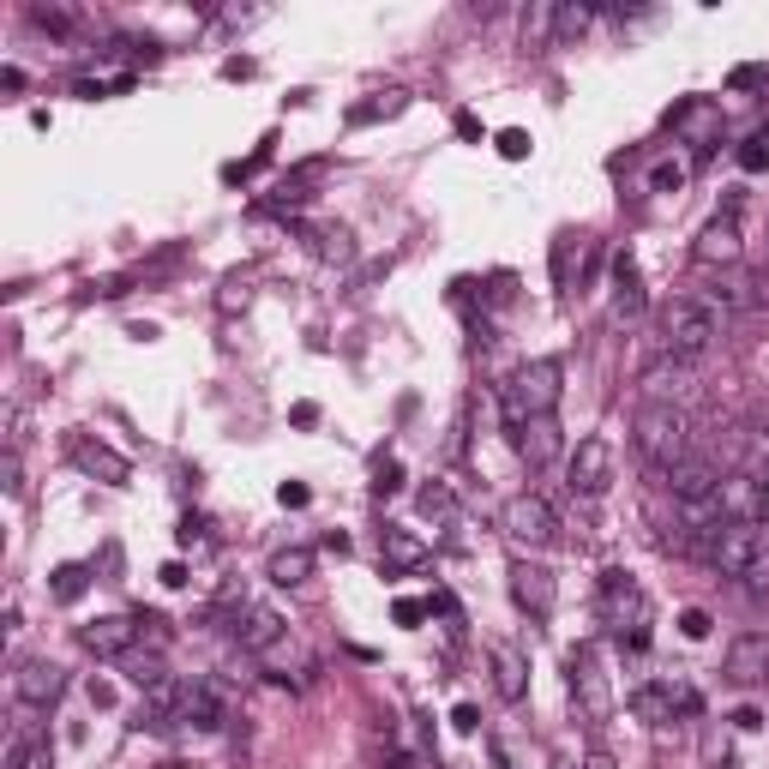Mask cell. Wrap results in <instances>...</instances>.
I'll return each instance as SVG.
<instances>
[{"instance_id": "6da1fadb", "label": "cell", "mask_w": 769, "mask_h": 769, "mask_svg": "<svg viewBox=\"0 0 769 769\" xmlns=\"http://www.w3.org/2000/svg\"><path fill=\"white\" fill-rule=\"evenodd\" d=\"M722 325H727V319L715 313L703 294H679L668 313H661V355L679 361V367H698L703 355L722 343Z\"/></svg>"}, {"instance_id": "7a4b0ae2", "label": "cell", "mask_w": 769, "mask_h": 769, "mask_svg": "<svg viewBox=\"0 0 769 769\" xmlns=\"http://www.w3.org/2000/svg\"><path fill=\"white\" fill-rule=\"evenodd\" d=\"M632 445H637V464L649 476H668L679 457H691V421L679 403H644L632 421Z\"/></svg>"}, {"instance_id": "3957f363", "label": "cell", "mask_w": 769, "mask_h": 769, "mask_svg": "<svg viewBox=\"0 0 769 769\" xmlns=\"http://www.w3.org/2000/svg\"><path fill=\"white\" fill-rule=\"evenodd\" d=\"M595 613H601V625H608L613 637H625L632 649H644L649 644V595H644V583H637L625 566H608L601 571V583H595Z\"/></svg>"}, {"instance_id": "277c9868", "label": "cell", "mask_w": 769, "mask_h": 769, "mask_svg": "<svg viewBox=\"0 0 769 769\" xmlns=\"http://www.w3.org/2000/svg\"><path fill=\"white\" fill-rule=\"evenodd\" d=\"M764 547L769 542L758 535V523H710V530L691 535V554H698L703 566H715L722 577H746L751 566H758Z\"/></svg>"}, {"instance_id": "5b68a950", "label": "cell", "mask_w": 769, "mask_h": 769, "mask_svg": "<svg viewBox=\"0 0 769 769\" xmlns=\"http://www.w3.org/2000/svg\"><path fill=\"white\" fill-rule=\"evenodd\" d=\"M566 686H571V703L589 727L613 722V679H608V661H601L595 644H577L566 656Z\"/></svg>"}, {"instance_id": "8992f818", "label": "cell", "mask_w": 769, "mask_h": 769, "mask_svg": "<svg viewBox=\"0 0 769 769\" xmlns=\"http://www.w3.org/2000/svg\"><path fill=\"white\" fill-rule=\"evenodd\" d=\"M499 530H505L511 547H530V554H542V547L559 542V517L542 493H511L505 505H499Z\"/></svg>"}, {"instance_id": "52a82bcc", "label": "cell", "mask_w": 769, "mask_h": 769, "mask_svg": "<svg viewBox=\"0 0 769 769\" xmlns=\"http://www.w3.org/2000/svg\"><path fill=\"white\" fill-rule=\"evenodd\" d=\"M559 391H566V367H559L554 355H542V361H523L517 374L505 379V391H499V397L523 403V415H554Z\"/></svg>"}, {"instance_id": "ba28073f", "label": "cell", "mask_w": 769, "mask_h": 769, "mask_svg": "<svg viewBox=\"0 0 769 769\" xmlns=\"http://www.w3.org/2000/svg\"><path fill=\"white\" fill-rule=\"evenodd\" d=\"M566 481H571V493H583V499L608 493V481H613V445L601 439V433L577 439V452H571V464H566Z\"/></svg>"}, {"instance_id": "9c48e42d", "label": "cell", "mask_w": 769, "mask_h": 769, "mask_svg": "<svg viewBox=\"0 0 769 769\" xmlns=\"http://www.w3.org/2000/svg\"><path fill=\"white\" fill-rule=\"evenodd\" d=\"M229 722L223 698H216V686H204V679H187L181 686V703H175V722L169 727H192V734H216V727Z\"/></svg>"}, {"instance_id": "30bf717a", "label": "cell", "mask_w": 769, "mask_h": 769, "mask_svg": "<svg viewBox=\"0 0 769 769\" xmlns=\"http://www.w3.org/2000/svg\"><path fill=\"white\" fill-rule=\"evenodd\" d=\"M12 691H19V703H31V710H48V703L67 691V668L48 656H31L19 673H12Z\"/></svg>"}, {"instance_id": "8fae6325", "label": "cell", "mask_w": 769, "mask_h": 769, "mask_svg": "<svg viewBox=\"0 0 769 769\" xmlns=\"http://www.w3.org/2000/svg\"><path fill=\"white\" fill-rule=\"evenodd\" d=\"M673 710H698V691L673 686V679H649L632 691V715L637 722H673Z\"/></svg>"}, {"instance_id": "7c38bea8", "label": "cell", "mask_w": 769, "mask_h": 769, "mask_svg": "<svg viewBox=\"0 0 769 769\" xmlns=\"http://www.w3.org/2000/svg\"><path fill=\"white\" fill-rule=\"evenodd\" d=\"M691 259H698L703 271H722V265H739V223H734V211H722L715 223H703V235L691 241Z\"/></svg>"}, {"instance_id": "4fadbf2b", "label": "cell", "mask_w": 769, "mask_h": 769, "mask_svg": "<svg viewBox=\"0 0 769 769\" xmlns=\"http://www.w3.org/2000/svg\"><path fill=\"white\" fill-rule=\"evenodd\" d=\"M727 679L734 686H764L769 679V632H739L734 644H727Z\"/></svg>"}, {"instance_id": "5bb4252c", "label": "cell", "mask_w": 769, "mask_h": 769, "mask_svg": "<svg viewBox=\"0 0 769 769\" xmlns=\"http://www.w3.org/2000/svg\"><path fill=\"white\" fill-rule=\"evenodd\" d=\"M67 457L85 469V476H97V481H109V487H126V476H133V469H126V457L109 452L102 439H91V433H73V439H67Z\"/></svg>"}, {"instance_id": "9a60e30c", "label": "cell", "mask_w": 769, "mask_h": 769, "mask_svg": "<svg viewBox=\"0 0 769 769\" xmlns=\"http://www.w3.org/2000/svg\"><path fill=\"white\" fill-rule=\"evenodd\" d=\"M511 595H517V608H523V613L547 620V613H554V601H559L554 571H547V566H530V559H517V566H511Z\"/></svg>"}, {"instance_id": "2e32d148", "label": "cell", "mask_w": 769, "mask_h": 769, "mask_svg": "<svg viewBox=\"0 0 769 769\" xmlns=\"http://www.w3.org/2000/svg\"><path fill=\"white\" fill-rule=\"evenodd\" d=\"M79 644L91 649V656H102V661H121V656H133V644H138V620H121V613L91 620L79 632Z\"/></svg>"}, {"instance_id": "e0dca14e", "label": "cell", "mask_w": 769, "mask_h": 769, "mask_svg": "<svg viewBox=\"0 0 769 769\" xmlns=\"http://www.w3.org/2000/svg\"><path fill=\"white\" fill-rule=\"evenodd\" d=\"M235 637H241V649H253V656H271V649L283 644V613L253 601V608L235 613Z\"/></svg>"}, {"instance_id": "ac0fdd59", "label": "cell", "mask_w": 769, "mask_h": 769, "mask_svg": "<svg viewBox=\"0 0 769 769\" xmlns=\"http://www.w3.org/2000/svg\"><path fill=\"white\" fill-rule=\"evenodd\" d=\"M715 487H722V469L710 464V457H679L668 469V493L679 505H698V499H715Z\"/></svg>"}, {"instance_id": "d6986e66", "label": "cell", "mask_w": 769, "mask_h": 769, "mask_svg": "<svg viewBox=\"0 0 769 769\" xmlns=\"http://www.w3.org/2000/svg\"><path fill=\"white\" fill-rule=\"evenodd\" d=\"M487 661H493V691L505 703H523L530 698V656L517 644H487Z\"/></svg>"}, {"instance_id": "ffe728a7", "label": "cell", "mask_w": 769, "mask_h": 769, "mask_svg": "<svg viewBox=\"0 0 769 769\" xmlns=\"http://www.w3.org/2000/svg\"><path fill=\"white\" fill-rule=\"evenodd\" d=\"M715 505H722L727 523H758L764 517V487H758V476H722V487H715Z\"/></svg>"}, {"instance_id": "44dd1931", "label": "cell", "mask_w": 769, "mask_h": 769, "mask_svg": "<svg viewBox=\"0 0 769 769\" xmlns=\"http://www.w3.org/2000/svg\"><path fill=\"white\" fill-rule=\"evenodd\" d=\"M379 559H384V571H421L427 566V542H421L415 530H397V523H384L379 530Z\"/></svg>"}, {"instance_id": "7402d4cb", "label": "cell", "mask_w": 769, "mask_h": 769, "mask_svg": "<svg viewBox=\"0 0 769 769\" xmlns=\"http://www.w3.org/2000/svg\"><path fill=\"white\" fill-rule=\"evenodd\" d=\"M511 445H517V457H523L530 469H547V464L559 457V421H554V415H535L523 433H511Z\"/></svg>"}, {"instance_id": "603a6c76", "label": "cell", "mask_w": 769, "mask_h": 769, "mask_svg": "<svg viewBox=\"0 0 769 769\" xmlns=\"http://www.w3.org/2000/svg\"><path fill=\"white\" fill-rule=\"evenodd\" d=\"M644 277H637V259L632 253H620V259H613V313L620 319H637L644 313Z\"/></svg>"}, {"instance_id": "cb8c5ba5", "label": "cell", "mask_w": 769, "mask_h": 769, "mask_svg": "<svg viewBox=\"0 0 769 769\" xmlns=\"http://www.w3.org/2000/svg\"><path fill=\"white\" fill-rule=\"evenodd\" d=\"M265 577H271L277 589H301L307 577H313V554H307V547H277L271 566H265Z\"/></svg>"}, {"instance_id": "d4e9b609", "label": "cell", "mask_w": 769, "mask_h": 769, "mask_svg": "<svg viewBox=\"0 0 769 769\" xmlns=\"http://www.w3.org/2000/svg\"><path fill=\"white\" fill-rule=\"evenodd\" d=\"M415 505H421V517H427V523H439V530H452V523H457V493H452L445 481L421 487V493H415Z\"/></svg>"}, {"instance_id": "484cf974", "label": "cell", "mask_w": 769, "mask_h": 769, "mask_svg": "<svg viewBox=\"0 0 769 769\" xmlns=\"http://www.w3.org/2000/svg\"><path fill=\"white\" fill-rule=\"evenodd\" d=\"M409 109V91H379L374 102H355L349 109V126H374V121H391V114Z\"/></svg>"}, {"instance_id": "4316f807", "label": "cell", "mask_w": 769, "mask_h": 769, "mask_svg": "<svg viewBox=\"0 0 769 769\" xmlns=\"http://www.w3.org/2000/svg\"><path fill=\"white\" fill-rule=\"evenodd\" d=\"M85 589H91V571H85V566H55V577H48V595H55L60 608H73Z\"/></svg>"}, {"instance_id": "83f0119b", "label": "cell", "mask_w": 769, "mask_h": 769, "mask_svg": "<svg viewBox=\"0 0 769 769\" xmlns=\"http://www.w3.org/2000/svg\"><path fill=\"white\" fill-rule=\"evenodd\" d=\"M595 24V7H554V43H571Z\"/></svg>"}, {"instance_id": "f1b7e54d", "label": "cell", "mask_w": 769, "mask_h": 769, "mask_svg": "<svg viewBox=\"0 0 769 769\" xmlns=\"http://www.w3.org/2000/svg\"><path fill=\"white\" fill-rule=\"evenodd\" d=\"M121 668H126V679H133L138 691H151L157 679H169V673H163V656H138V649H133V656H121Z\"/></svg>"}, {"instance_id": "f546056e", "label": "cell", "mask_w": 769, "mask_h": 769, "mask_svg": "<svg viewBox=\"0 0 769 769\" xmlns=\"http://www.w3.org/2000/svg\"><path fill=\"white\" fill-rule=\"evenodd\" d=\"M686 175L691 169H686V163H673V157L656 163V169H649V192H679V187H686Z\"/></svg>"}, {"instance_id": "4dcf8cb0", "label": "cell", "mask_w": 769, "mask_h": 769, "mask_svg": "<svg viewBox=\"0 0 769 769\" xmlns=\"http://www.w3.org/2000/svg\"><path fill=\"white\" fill-rule=\"evenodd\" d=\"M397 487H403V464H397V457H384V464L374 469V499H391Z\"/></svg>"}, {"instance_id": "1f68e13d", "label": "cell", "mask_w": 769, "mask_h": 769, "mask_svg": "<svg viewBox=\"0 0 769 769\" xmlns=\"http://www.w3.org/2000/svg\"><path fill=\"white\" fill-rule=\"evenodd\" d=\"M739 169H746V175L769 169V138H746V145H739Z\"/></svg>"}, {"instance_id": "d6a6232c", "label": "cell", "mask_w": 769, "mask_h": 769, "mask_svg": "<svg viewBox=\"0 0 769 769\" xmlns=\"http://www.w3.org/2000/svg\"><path fill=\"white\" fill-rule=\"evenodd\" d=\"M313 241H319V253H325V259H349V253H355L349 247V229H319Z\"/></svg>"}, {"instance_id": "836d02e7", "label": "cell", "mask_w": 769, "mask_h": 769, "mask_svg": "<svg viewBox=\"0 0 769 769\" xmlns=\"http://www.w3.org/2000/svg\"><path fill=\"white\" fill-rule=\"evenodd\" d=\"M499 157L523 163V157H530V133H523V126H505V133H499Z\"/></svg>"}, {"instance_id": "e575fe53", "label": "cell", "mask_w": 769, "mask_h": 769, "mask_svg": "<svg viewBox=\"0 0 769 769\" xmlns=\"http://www.w3.org/2000/svg\"><path fill=\"white\" fill-rule=\"evenodd\" d=\"M679 637L703 644V637H710V613H703V608H686V613H679Z\"/></svg>"}, {"instance_id": "d590c367", "label": "cell", "mask_w": 769, "mask_h": 769, "mask_svg": "<svg viewBox=\"0 0 769 769\" xmlns=\"http://www.w3.org/2000/svg\"><path fill=\"white\" fill-rule=\"evenodd\" d=\"M31 24H36V31H55V36H67V31H73V12H55V7H36V12H31Z\"/></svg>"}, {"instance_id": "8d00e7d4", "label": "cell", "mask_w": 769, "mask_h": 769, "mask_svg": "<svg viewBox=\"0 0 769 769\" xmlns=\"http://www.w3.org/2000/svg\"><path fill=\"white\" fill-rule=\"evenodd\" d=\"M0 487H7L12 499L24 493V464H19V452H12V445H7V464H0Z\"/></svg>"}, {"instance_id": "74e56055", "label": "cell", "mask_w": 769, "mask_h": 769, "mask_svg": "<svg viewBox=\"0 0 769 769\" xmlns=\"http://www.w3.org/2000/svg\"><path fill=\"white\" fill-rule=\"evenodd\" d=\"M739 583H746L751 595H769V547H764V554H758V566H751L746 577H739Z\"/></svg>"}, {"instance_id": "f35d334b", "label": "cell", "mask_w": 769, "mask_h": 769, "mask_svg": "<svg viewBox=\"0 0 769 769\" xmlns=\"http://www.w3.org/2000/svg\"><path fill=\"white\" fill-rule=\"evenodd\" d=\"M12 769H55V746L43 739V746H31V751H24V758L12 764Z\"/></svg>"}, {"instance_id": "ab89813d", "label": "cell", "mask_w": 769, "mask_h": 769, "mask_svg": "<svg viewBox=\"0 0 769 769\" xmlns=\"http://www.w3.org/2000/svg\"><path fill=\"white\" fill-rule=\"evenodd\" d=\"M391 620H397V625H421V620H427V601H409V595H403V601L391 608Z\"/></svg>"}, {"instance_id": "60d3db41", "label": "cell", "mask_w": 769, "mask_h": 769, "mask_svg": "<svg viewBox=\"0 0 769 769\" xmlns=\"http://www.w3.org/2000/svg\"><path fill=\"white\" fill-rule=\"evenodd\" d=\"M138 637H151V644H169V620H157V613H138Z\"/></svg>"}, {"instance_id": "b9f144b4", "label": "cell", "mask_w": 769, "mask_h": 769, "mask_svg": "<svg viewBox=\"0 0 769 769\" xmlns=\"http://www.w3.org/2000/svg\"><path fill=\"white\" fill-rule=\"evenodd\" d=\"M452 727H457V734H476V727H481L476 703H457V710H452Z\"/></svg>"}, {"instance_id": "7bdbcfd3", "label": "cell", "mask_w": 769, "mask_h": 769, "mask_svg": "<svg viewBox=\"0 0 769 769\" xmlns=\"http://www.w3.org/2000/svg\"><path fill=\"white\" fill-rule=\"evenodd\" d=\"M277 499H283L289 511H301V505H307V499H313V493H307L301 481H283V487H277Z\"/></svg>"}, {"instance_id": "ee69618b", "label": "cell", "mask_w": 769, "mask_h": 769, "mask_svg": "<svg viewBox=\"0 0 769 769\" xmlns=\"http://www.w3.org/2000/svg\"><path fill=\"white\" fill-rule=\"evenodd\" d=\"M289 421H294V427H313L319 409H313V403H294V409H289Z\"/></svg>"}, {"instance_id": "f6af8a7d", "label": "cell", "mask_w": 769, "mask_h": 769, "mask_svg": "<svg viewBox=\"0 0 769 769\" xmlns=\"http://www.w3.org/2000/svg\"><path fill=\"white\" fill-rule=\"evenodd\" d=\"M163 583H169V589L187 583V566H181V559H169V566H163Z\"/></svg>"}, {"instance_id": "bcb514c9", "label": "cell", "mask_w": 769, "mask_h": 769, "mask_svg": "<svg viewBox=\"0 0 769 769\" xmlns=\"http://www.w3.org/2000/svg\"><path fill=\"white\" fill-rule=\"evenodd\" d=\"M577 769H620V764H613L608 751H583V764H577Z\"/></svg>"}, {"instance_id": "7dc6e473", "label": "cell", "mask_w": 769, "mask_h": 769, "mask_svg": "<svg viewBox=\"0 0 769 769\" xmlns=\"http://www.w3.org/2000/svg\"><path fill=\"white\" fill-rule=\"evenodd\" d=\"M734 727H746V734H751V727H764V715L758 710H734Z\"/></svg>"}, {"instance_id": "c3c4849f", "label": "cell", "mask_w": 769, "mask_h": 769, "mask_svg": "<svg viewBox=\"0 0 769 769\" xmlns=\"http://www.w3.org/2000/svg\"><path fill=\"white\" fill-rule=\"evenodd\" d=\"M487 764H493V769H511V751H505V746H499V739H493V746H487Z\"/></svg>"}, {"instance_id": "681fc988", "label": "cell", "mask_w": 769, "mask_h": 769, "mask_svg": "<svg viewBox=\"0 0 769 769\" xmlns=\"http://www.w3.org/2000/svg\"><path fill=\"white\" fill-rule=\"evenodd\" d=\"M758 487H764V517H769V476H758Z\"/></svg>"}, {"instance_id": "f907efd6", "label": "cell", "mask_w": 769, "mask_h": 769, "mask_svg": "<svg viewBox=\"0 0 769 769\" xmlns=\"http://www.w3.org/2000/svg\"><path fill=\"white\" fill-rule=\"evenodd\" d=\"M554 769H571V764H566V758H554Z\"/></svg>"}]
</instances>
